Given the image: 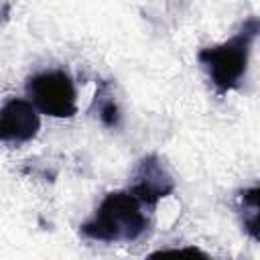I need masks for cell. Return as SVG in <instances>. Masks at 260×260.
Instances as JSON below:
<instances>
[{"instance_id":"6da1fadb","label":"cell","mask_w":260,"mask_h":260,"mask_svg":"<svg viewBox=\"0 0 260 260\" xmlns=\"http://www.w3.org/2000/svg\"><path fill=\"white\" fill-rule=\"evenodd\" d=\"M144 209L146 205L130 189L112 191L100 201L93 215L79 225V234L104 244L136 242L150 225V215Z\"/></svg>"},{"instance_id":"7a4b0ae2","label":"cell","mask_w":260,"mask_h":260,"mask_svg":"<svg viewBox=\"0 0 260 260\" xmlns=\"http://www.w3.org/2000/svg\"><path fill=\"white\" fill-rule=\"evenodd\" d=\"M258 37H260V18L250 16L228 41L205 47L197 53L199 63L207 69V75L219 93H228L242 85V79L248 69L252 43Z\"/></svg>"},{"instance_id":"3957f363","label":"cell","mask_w":260,"mask_h":260,"mask_svg":"<svg viewBox=\"0 0 260 260\" xmlns=\"http://www.w3.org/2000/svg\"><path fill=\"white\" fill-rule=\"evenodd\" d=\"M26 98L51 118H71L77 112V91L65 69H45L26 79Z\"/></svg>"},{"instance_id":"277c9868","label":"cell","mask_w":260,"mask_h":260,"mask_svg":"<svg viewBox=\"0 0 260 260\" xmlns=\"http://www.w3.org/2000/svg\"><path fill=\"white\" fill-rule=\"evenodd\" d=\"M148 209H152L162 197L175 191V179L158 154H146L134 169L132 185L128 187Z\"/></svg>"},{"instance_id":"5b68a950","label":"cell","mask_w":260,"mask_h":260,"mask_svg":"<svg viewBox=\"0 0 260 260\" xmlns=\"http://www.w3.org/2000/svg\"><path fill=\"white\" fill-rule=\"evenodd\" d=\"M41 130L39 110L22 98H8L0 108V140L4 144H24Z\"/></svg>"},{"instance_id":"8992f818","label":"cell","mask_w":260,"mask_h":260,"mask_svg":"<svg viewBox=\"0 0 260 260\" xmlns=\"http://www.w3.org/2000/svg\"><path fill=\"white\" fill-rule=\"evenodd\" d=\"M236 211L240 215L242 230L254 242H260V185L246 187L236 193Z\"/></svg>"},{"instance_id":"52a82bcc","label":"cell","mask_w":260,"mask_h":260,"mask_svg":"<svg viewBox=\"0 0 260 260\" xmlns=\"http://www.w3.org/2000/svg\"><path fill=\"white\" fill-rule=\"evenodd\" d=\"M95 106H98V118L102 120V124L106 128H118L122 124V112L118 102L112 98V93H108V85H102V89L95 93Z\"/></svg>"},{"instance_id":"ba28073f","label":"cell","mask_w":260,"mask_h":260,"mask_svg":"<svg viewBox=\"0 0 260 260\" xmlns=\"http://www.w3.org/2000/svg\"><path fill=\"white\" fill-rule=\"evenodd\" d=\"M144 260H211L209 254H205L197 246H183V248H165L148 254Z\"/></svg>"}]
</instances>
